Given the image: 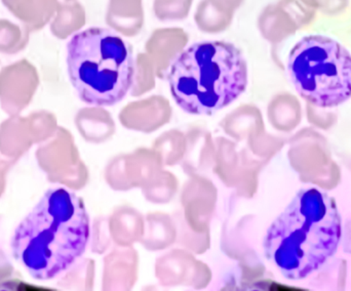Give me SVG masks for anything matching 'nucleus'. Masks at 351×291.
Listing matches in <instances>:
<instances>
[{"label": "nucleus", "mask_w": 351, "mask_h": 291, "mask_svg": "<svg viewBox=\"0 0 351 291\" xmlns=\"http://www.w3.org/2000/svg\"><path fill=\"white\" fill-rule=\"evenodd\" d=\"M90 222L84 200L71 190H47L12 233L14 261L37 281L67 271L86 253Z\"/></svg>", "instance_id": "obj_1"}, {"label": "nucleus", "mask_w": 351, "mask_h": 291, "mask_svg": "<svg viewBox=\"0 0 351 291\" xmlns=\"http://www.w3.org/2000/svg\"><path fill=\"white\" fill-rule=\"evenodd\" d=\"M342 222L335 199L317 188L302 189L268 227L266 260L288 280H302L337 251Z\"/></svg>", "instance_id": "obj_2"}, {"label": "nucleus", "mask_w": 351, "mask_h": 291, "mask_svg": "<svg viewBox=\"0 0 351 291\" xmlns=\"http://www.w3.org/2000/svg\"><path fill=\"white\" fill-rule=\"evenodd\" d=\"M168 81L176 104L184 112L212 115L245 92L247 62L232 43H194L171 64Z\"/></svg>", "instance_id": "obj_3"}, {"label": "nucleus", "mask_w": 351, "mask_h": 291, "mask_svg": "<svg viewBox=\"0 0 351 291\" xmlns=\"http://www.w3.org/2000/svg\"><path fill=\"white\" fill-rule=\"evenodd\" d=\"M66 62L72 86L90 106H113L133 86L131 47L108 29L88 28L74 34L67 45Z\"/></svg>", "instance_id": "obj_4"}, {"label": "nucleus", "mask_w": 351, "mask_h": 291, "mask_svg": "<svg viewBox=\"0 0 351 291\" xmlns=\"http://www.w3.org/2000/svg\"><path fill=\"white\" fill-rule=\"evenodd\" d=\"M288 72L299 94L319 108H333L351 98V55L329 37L301 39L289 55Z\"/></svg>", "instance_id": "obj_5"}]
</instances>
